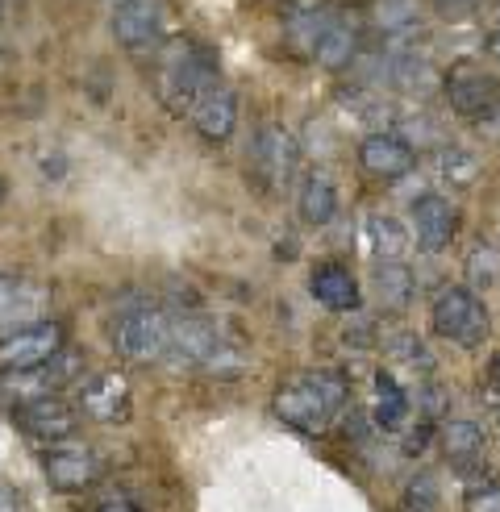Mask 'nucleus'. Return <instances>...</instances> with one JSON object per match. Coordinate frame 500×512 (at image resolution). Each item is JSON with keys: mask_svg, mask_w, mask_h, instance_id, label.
<instances>
[{"mask_svg": "<svg viewBox=\"0 0 500 512\" xmlns=\"http://www.w3.org/2000/svg\"><path fill=\"white\" fill-rule=\"evenodd\" d=\"M296 163H300L296 138L284 125H263L255 134V146H250V175H255L267 192H275L296 175Z\"/></svg>", "mask_w": 500, "mask_h": 512, "instance_id": "obj_7", "label": "nucleus"}, {"mask_svg": "<svg viewBox=\"0 0 500 512\" xmlns=\"http://www.w3.org/2000/svg\"><path fill=\"white\" fill-rule=\"evenodd\" d=\"M446 96H450V109L467 121H484L496 105H500V80L496 75H484L480 67H455L446 75Z\"/></svg>", "mask_w": 500, "mask_h": 512, "instance_id": "obj_8", "label": "nucleus"}, {"mask_svg": "<svg viewBox=\"0 0 500 512\" xmlns=\"http://www.w3.org/2000/svg\"><path fill=\"white\" fill-rule=\"evenodd\" d=\"M496 421H500V417H496Z\"/></svg>", "mask_w": 500, "mask_h": 512, "instance_id": "obj_42", "label": "nucleus"}, {"mask_svg": "<svg viewBox=\"0 0 500 512\" xmlns=\"http://www.w3.org/2000/svg\"><path fill=\"white\" fill-rule=\"evenodd\" d=\"M113 350L125 363H159L171 350V317L163 309H130L113 321Z\"/></svg>", "mask_w": 500, "mask_h": 512, "instance_id": "obj_4", "label": "nucleus"}, {"mask_svg": "<svg viewBox=\"0 0 500 512\" xmlns=\"http://www.w3.org/2000/svg\"><path fill=\"white\" fill-rule=\"evenodd\" d=\"M0 192H5V188H0Z\"/></svg>", "mask_w": 500, "mask_h": 512, "instance_id": "obj_41", "label": "nucleus"}, {"mask_svg": "<svg viewBox=\"0 0 500 512\" xmlns=\"http://www.w3.org/2000/svg\"><path fill=\"white\" fill-rule=\"evenodd\" d=\"M434 171H438L442 184H450V188H471L475 179H480V155H475L471 146L446 142V146H438Z\"/></svg>", "mask_w": 500, "mask_h": 512, "instance_id": "obj_22", "label": "nucleus"}, {"mask_svg": "<svg viewBox=\"0 0 500 512\" xmlns=\"http://www.w3.org/2000/svg\"><path fill=\"white\" fill-rule=\"evenodd\" d=\"M467 512H500V488H488V492L467 496Z\"/></svg>", "mask_w": 500, "mask_h": 512, "instance_id": "obj_31", "label": "nucleus"}, {"mask_svg": "<svg viewBox=\"0 0 500 512\" xmlns=\"http://www.w3.org/2000/svg\"><path fill=\"white\" fill-rule=\"evenodd\" d=\"M492 25H496V34H500V0L492 5Z\"/></svg>", "mask_w": 500, "mask_h": 512, "instance_id": "obj_38", "label": "nucleus"}, {"mask_svg": "<svg viewBox=\"0 0 500 512\" xmlns=\"http://www.w3.org/2000/svg\"><path fill=\"white\" fill-rule=\"evenodd\" d=\"M46 304V292L25 284V279H9L0 275V325H9L17 317H38Z\"/></svg>", "mask_w": 500, "mask_h": 512, "instance_id": "obj_23", "label": "nucleus"}, {"mask_svg": "<svg viewBox=\"0 0 500 512\" xmlns=\"http://www.w3.org/2000/svg\"><path fill=\"white\" fill-rule=\"evenodd\" d=\"M488 392L500 396V354H492V363H488Z\"/></svg>", "mask_w": 500, "mask_h": 512, "instance_id": "obj_34", "label": "nucleus"}, {"mask_svg": "<svg viewBox=\"0 0 500 512\" xmlns=\"http://www.w3.org/2000/svg\"><path fill=\"white\" fill-rule=\"evenodd\" d=\"M430 325H434L438 338L455 342L463 350H480L488 342V329H492L484 300L471 288H442L434 309H430Z\"/></svg>", "mask_w": 500, "mask_h": 512, "instance_id": "obj_3", "label": "nucleus"}, {"mask_svg": "<svg viewBox=\"0 0 500 512\" xmlns=\"http://www.w3.org/2000/svg\"><path fill=\"white\" fill-rule=\"evenodd\" d=\"M217 84V63L205 46L171 42L159 67V96L171 113H192V105Z\"/></svg>", "mask_w": 500, "mask_h": 512, "instance_id": "obj_2", "label": "nucleus"}, {"mask_svg": "<svg viewBox=\"0 0 500 512\" xmlns=\"http://www.w3.org/2000/svg\"><path fill=\"white\" fill-rule=\"evenodd\" d=\"M450 413V396L438 388V383H421V417L425 421H442Z\"/></svg>", "mask_w": 500, "mask_h": 512, "instance_id": "obj_30", "label": "nucleus"}, {"mask_svg": "<svg viewBox=\"0 0 500 512\" xmlns=\"http://www.w3.org/2000/svg\"><path fill=\"white\" fill-rule=\"evenodd\" d=\"M438 446L455 467H475L484 458V450H488V438H484V429L475 421H446L438 429Z\"/></svg>", "mask_w": 500, "mask_h": 512, "instance_id": "obj_19", "label": "nucleus"}, {"mask_svg": "<svg viewBox=\"0 0 500 512\" xmlns=\"http://www.w3.org/2000/svg\"><path fill=\"white\" fill-rule=\"evenodd\" d=\"M296 209L309 225H330L338 217V188L330 175L313 171L305 184H300V196H296Z\"/></svg>", "mask_w": 500, "mask_h": 512, "instance_id": "obj_21", "label": "nucleus"}, {"mask_svg": "<svg viewBox=\"0 0 500 512\" xmlns=\"http://www.w3.org/2000/svg\"><path fill=\"white\" fill-rule=\"evenodd\" d=\"M371 292H375V300L384 304V309H409V300H413V292H417V279H413V271L405 267V263H375L371 267Z\"/></svg>", "mask_w": 500, "mask_h": 512, "instance_id": "obj_20", "label": "nucleus"}, {"mask_svg": "<svg viewBox=\"0 0 500 512\" xmlns=\"http://www.w3.org/2000/svg\"><path fill=\"white\" fill-rule=\"evenodd\" d=\"M346 396H350V388L338 371H309V375L292 379L288 388L275 392L271 408L288 429L317 438V433L330 429V421L346 408Z\"/></svg>", "mask_w": 500, "mask_h": 512, "instance_id": "obj_1", "label": "nucleus"}, {"mask_svg": "<svg viewBox=\"0 0 500 512\" xmlns=\"http://www.w3.org/2000/svg\"><path fill=\"white\" fill-rule=\"evenodd\" d=\"M42 467L50 475V483L63 492H80V488H92L96 475H100V458L92 446L84 442H59V446H50L46 458H42Z\"/></svg>", "mask_w": 500, "mask_h": 512, "instance_id": "obj_12", "label": "nucleus"}, {"mask_svg": "<svg viewBox=\"0 0 500 512\" xmlns=\"http://www.w3.org/2000/svg\"><path fill=\"white\" fill-rule=\"evenodd\" d=\"M338 13L330 9V0H288L284 5V34L296 50H305V55H313L321 34L330 30V21Z\"/></svg>", "mask_w": 500, "mask_h": 512, "instance_id": "obj_16", "label": "nucleus"}, {"mask_svg": "<svg viewBox=\"0 0 500 512\" xmlns=\"http://www.w3.org/2000/svg\"><path fill=\"white\" fill-rule=\"evenodd\" d=\"M480 130H488V134H500V105H496V109H492V113L480 121Z\"/></svg>", "mask_w": 500, "mask_h": 512, "instance_id": "obj_36", "label": "nucleus"}, {"mask_svg": "<svg viewBox=\"0 0 500 512\" xmlns=\"http://www.w3.org/2000/svg\"><path fill=\"white\" fill-rule=\"evenodd\" d=\"M0 13H5V0H0Z\"/></svg>", "mask_w": 500, "mask_h": 512, "instance_id": "obj_40", "label": "nucleus"}, {"mask_svg": "<svg viewBox=\"0 0 500 512\" xmlns=\"http://www.w3.org/2000/svg\"><path fill=\"white\" fill-rule=\"evenodd\" d=\"M417 163V150L409 138H400L392 130H375L359 142V167L371 175V179H400V175H409Z\"/></svg>", "mask_w": 500, "mask_h": 512, "instance_id": "obj_9", "label": "nucleus"}, {"mask_svg": "<svg viewBox=\"0 0 500 512\" xmlns=\"http://www.w3.org/2000/svg\"><path fill=\"white\" fill-rule=\"evenodd\" d=\"M463 275L471 292H488L492 284H500V250L492 242H475L463 263Z\"/></svg>", "mask_w": 500, "mask_h": 512, "instance_id": "obj_27", "label": "nucleus"}, {"mask_svg": "<svg viewBox=\"0 0 500 512\" xmlns=\"http://www.w3.org/2000/svg\"><path fill=\"white\" fill-rule=\"evenodd\" d=\"M421 25V5L417 0H380L375 5V30H380L388 42L409 38Z\"/></svg>", "mask_w": 500, "mask_h": 512, "instance_id": "obj_24", "label": "nucleus"}, {"mask_svg": "<svg viewBox=\"0 0 500 512\" xmlns=\"http://www.w3.org/2000/svg\"><path fill=\"white\" fill-rule=\"evenodd\" d=\"M488 59H492V63H500V34H492V38H488Z\"/></svg>", "mask_w": 500, "mask_h": 512, "instance_id": "obj_37", "label": "nucleus"}, {"mask_svg": "<svg viewBox=\"0 0 500 512\" xmlns=\"http://www.w3.org/2000/svg\"><path fill=\"white\" fill-rule=\"evenodd\" d=\"M367 234H371V250L380 254V263H400L409 254V229L400 225L396 217H371L367 221Z\"/></svg>", "mask_w": 500, "mask_h": 512, "instance_id": "obj_26", "label": "nucleus"}, {"mask_svg": "<svg viewBox=\"0 0 500 512\" xmlns=\"http://www.w3.org/2000/svg\"><path fill=\"white\" fill-rule=\"evenodd\" d=\"M59 354H63V325L59 321H34V325H21L13 334L0 338V371L25 375V371L55 363Z\"/></svg>", "mask_w": 500, "mask_h": 512, "instance_id": "obj_5", "label": "nucleus"}, {"mask_svg": "<svg viewBox=\"0 0 500 512\" xmlns=\"http://www.w3.org/2000/svg\"><path fill=\"white\" fill-rule=\"evenodd\" d=\"M384 350H388V358H396V363H405L413 371H434L430 346H425L417 334H409V329H396V334H388L384 338Z\"/></svg>", "mask_w": 500, "mask_h": 512, "instance_id": "obj_28", "label": "nucleus"}, {"mask_svg": "<svg viewBox=\"0 0 500 512\" xmlns=\"http://www.w3.org/2000/svg\"><path fill=\"white\" fill-rule=\"evenodd\" d=\"M109 5H113V9H117V5H125V0H109Z\"/></svg>", "mask_w": 500, "mask_h": 512, "instance_id": "obj_39", "label": "nucleus"}, {"mask_svg": "<svg viewBox=\"0 0 500 512\" xmlns=\"http://www.w3.org/2000/svg\"><path fill=\"white\" fill-rule=\"evenodd\" d=\"M409 417V392L400 388L392 375H375V425L380 429H400Z\"/></svg>", "mask_w": 500, "mask_h": 512, "instance_id": "obj_25", "label": "nucleus"}, {"mask_svg": "<svg viewBox=\"0 0 500 512\" xmlns=\"http://www.w3.org/2000/svg\"><path fill=\"white\" fill-rule=\"evenodd\" d=\"M96 512H142L138 504H130V500H109V504H100Z\"/></svg>", "mask_w": 500, "mask_h": 512, "instance_id": "obj_35", "label": "nucleus"}, {"mask_svg": "<svg viewBox=\"0 0 500 512\" xmlns=\"http://www.w3.org/2000/svg\"><path fill=\"white\" fill-rule=\"evenodd\" d=\"M163 21V0H125V5L113 9V34L125 50H150L163 38Z\"/></svg>", "mask_w": 500, "mask_h": 512, "instance_id": "obj_10", "label": "nucleus"}, {"mask_svg": "<svg viewBox=\"0 0 500 512\" xmlns=\"http://www.w3.org/2000/svg\"><path fill=\"white\" fill-rule=\"evenodd\" d=\"M309 292H313V300L325 304L330 313H355V309H359V300H363L359 279L350 275L342 263H321V267H313V275H309Z\"/></svg>", "mask_w": 500, "mask_h": 512, "instance_id": "obj_17", "label": "nucleus"}, {"mask_svg": "<svg viewBox=\"0 0 500 512\" xmlns=\"http://www.w3.org/2000/svg\"><path fill=\"white\" fill-rule=\"evenodd\" d=\"M188 121L196 125V134L205 138V142H225V138L234 134V125H238V96H234L230 88L213 84V88L192 105Z\"/></svg>", "mask_w": 500, "mask_h": 512, "instance_id": "obj_14", "label": "nucleus"}, {"mask_svg": "<svg viewBox=\"0 0 500 512\" xmlns=\"http://www.w3.org/2000/svg\"><path fill=\"white\" fill-rule=\"evenodd\" d=\"M413 229H417V242L425 250H446L459 234L455 204H450L446 196H438V192L413 200Z\"/></svg>", "mask_w": 500, "mask_h": 512, "instance_id": "obj_13", "label": "nucleus"}, {"mask_svg": "<svg viewBox=\"0 0 500 512\" xmlns=\"http://www.w3.org/2000/svg\"><path fill=\"white\" fill-rule=\"evenodd\" d=\"M234 350L221 342V329L205 317H171V350L167 358L184 367H221Z\"/></svg>", "mask_w": 500, "mask_h": 512, "instance_id": "obj_6", "label": "nucleus"}, {"mask_svg": "<svg viewBox=\"0 0 500 512\" xmlns=\"http://www.w3.org/2000/svg\"><path fill=\"white\" fill-rule=\"evenodd\" d=\"M359 50H363L359 25L350 21L346 13H338V17L330 21V30L321 34L313 59H317V67H325V71H342V67H350V63L359 59Z\"/></svg>", "mask_w": 500, "mask_h": 512, "instance_id": "obj_18", "label": "nucleus"}, {"mask_svg": "<svg viewBox=\"0 0 500 512\" xmlns=\"http://www.w3.org/2000/svg\"><path fill=\"white\" fill-rule=\"evenodd\" d=\"M430 442H434V421H425L417 433H409L405 446H409V454H425V446H430Z\"/></svg>", "mask_w": 500, "mask_h": 512, "instance_id": "obj_33", "label": "nucleus"}, {"mask_svg": "<svg viewBox=\"0 0 500 512\" xmlns=\"http://www.w3.org/2000/svg\"><path fill=\"white\" fill-rule=\"evenodd\" d=\"M434 5L442 17H467V13L480 9V0H434Z\"/></svg>", "mask_w": 500, "mask_h": 512, "instance_id": "obj_32", "label": "nucleus"}, {"mask_svg": "<svg viewBox=\"0 0 500 512\" xmlns=\"http://www.w3.org/2000/svg\"><path fill=\"white\" fill-rule=\"evenodd\" d=\"M400 508H405V512H442V492H438L434 475H417V479H409L405 496H400Z\"/></svg>", "mask_w": 500, "mask_h": 512, "instance_id": "obj_29", "label": "nucleus"}, {"mask_svg": "<svg viewBox=\"0 0 500 512\" xmlns=\"http://www.w3.org/2000/svg\"><path fill=\"white\" fill-rule=\"evenodd\" d=\"M17 421H21V429L30 433V438H38V442H46V446L67 442L71 433H75V425H80L75 408H71L67 400H59V396L25 400V404L17 408Z\"/></svg>", "mask_w": 500, "mask_h": 512, "instance_id": "obj_11", "label": "nucleus"}, {"mask_svg": "<svg viewBox=\"0 0 500 512\" xmlns=\"http://www.w3.org/2000/svg\"><path fill=\"white\" fill-rule=\"evenodd\" d=\"M80 408L92 417V421H125L130 417V388L125 379L105 371V375H92L80 383Z\"/></svg>", "mask_w": 500, "mask_h": 512, "instance_id": "obj_15", "label": "nucleus"}]
</instances>
